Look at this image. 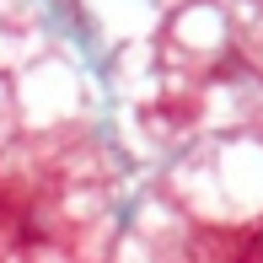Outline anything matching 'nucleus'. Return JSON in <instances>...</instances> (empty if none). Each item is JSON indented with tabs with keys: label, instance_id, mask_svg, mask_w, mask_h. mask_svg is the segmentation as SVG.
I'll use <instances>...</instances> for the list:
<instances>
[]
</instances>
